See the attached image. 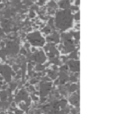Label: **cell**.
<instances>
[{
	"mask_svg": "<svg viewBox=\"0 0 129 114\" xmlns=\"http://www.w3.org/2000/svg\"><path fill=\"white\" fill-rule=\"evenodd\" d=\"M73 24V15L71 11L66 9L64 11H60L56 14L55 26L57 28L65 30L71 27Z\"/></svg>",
	"mask_w": 129,
	"mask_h": 114,
	"instance_id": "6da1fadb",
	"label": "cell"
},
{
	"mask_svg": "<svg viewBox=\"0 0 129 114\" xmlns=\"http://www.w3.org/2000/svg\"><path fill=\"white\" fill-rule=\"evenodd\" d=\"M27 38L29 40V42L34 45L41 46V45H42L44 44V39L41 36L40 33H38V32H35V33L29 34Z\"/></svg>",
	"mask_w": 129,
	"mask_h": 114,
	"instance_id": "7a4b0ae2",
	"label": "cell"
},
{
	"mask_svg": "<svg viewBox=\"0 0 129 114\" xmlns=\"http://www.w3.org/2000/svg\"><path fill=\"white\" fill-rule=\"evenodd\" d=\"M58 5L60 8L67 9V8H70V3L69 0H61L60 2H59Z\"/></svg>",
	"mask_w": 129,
	"mask_h": 114,
	"instance_id": "3957f363",
	"label": "cell"
},
{
	"mask_svg": "<svg viewBox=\"0 0 129 114\" xmlns=\"http://www.w3.org/2000/svg\"><path fill=\"white\" fill-rule=\"evenodd\" d=\"M48 7H49V8H51V10L52 8H53V9H55L56 7H57V5H56L55 2H54V1H51V2L48 4Z\"/></svg>",
	"mask_w": 129,
	"mask_h": 114,
	"instance_id": "277c9868",
	"label": "cell"
},
{
	"mask_svg": "<svg viewBox=\"0 0 129 114\" xmlns=\"http://www.w3.org/2000/svg\"><path fill=\"white\" fill-rule=\"evenodd\" d=\"M35 17V12H34L33 11H31L30 13H29V17L33 18V17Z\"/></svg>",
	"mask_w": 129,
	"mask_h": 114,
	"instance_id": "5b68a950",
	"label": "cell"
},
{
	"mask_svg": "<svg viewBox=\"0 0 129 114\" xmlns=\"http://www.w3.org/2000/svg\"><path fill=\"white\" fill-rule=\"evenodd\" d=\"M74 17H75V19H76V20H79V13H77L76 14H75Z\"/></svg>",
	"mask_w": 129,
	"mask_h": 114,
	"instance_id": "8992f818",
	"label": "cell"
},
{
	"mask_svg": "<svg viewBox=\"0 0 129 114\" xmlns=\"http://www.w3.org/2000/svg\"><path fill=\"white\" fill-rule=\"evenodd\" d=\"M50 30H50L48 27H45V28L44 29V31H45V33H49V32H50Z\"/></svg>",
	"mask_w": 129,
	"mask_h": 114,
	"instance_id": "52a82bcc",
	"label": "cell"
},
{
	"mask_svg": "<svg viewBox=\"0 0 129 114\" xmlns=\"http://www.w3.org/2000/svg\"><path fill=\"white\" fill-rule=\"evenodd\" d=\"M24 3L26 4V5H30V4H31V2H30L29 0H25V1H24Z\"/></svg>",
	"mask_w": 129,
	"mask_h": 114,
	"instance_id": "ba28073f",
	"label": "cell"
},
{
	"mask_svg": "<svg viewBox=\"0 0 129 114\" xmlns=\"http://www.w3.org/2000/svg\"><path fill=\"white\" fill-rule=\"evenodd\" d=\"M44 2H45V0H40L39 2H38V4H39V5H42Z\"/></svg>",
	"mask_w": 129,
	"mask_h": 114,
	"instance_id": "9c48e42d",
	"label": "cell"
},
{
	"mask_svg": "<svg viewBox=\"0 0 129 114\" xmlns=\"http://www.w3.org/2000/svg\"><path fill=\"white\" fill-rule=\"evenodd\" d=\"M72 9H73V10H79V8H78V7H73Z\"/></svg>",
	"mask_w": 129,
	"mask_h": 114,
	"instance_id": "30bf717a",
	"label": "cell"
},
{
	"mask_svg": "<svg viewBox=\"0 0 129 114\" xmlns=\"http://www.w3.org/2000/svg\"><path fill=\"white\" fill-rule=\"evenodd\" d=\"M76 5H79V0H77L76 2Z\"/></svg>",
	"mask_w": 129,
	"mask_h": 114,
	"instance_id": "8fae6325",
	"label": "cell"
}]
</instances>
